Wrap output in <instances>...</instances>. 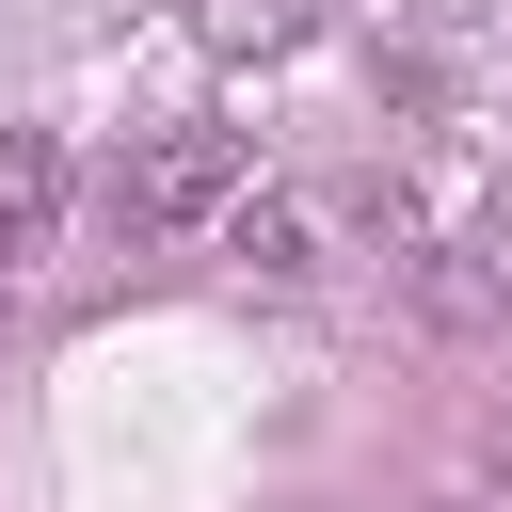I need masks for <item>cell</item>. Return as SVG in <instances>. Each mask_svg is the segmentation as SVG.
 <instances>
[{
	"label": "cell",
	"instance_id": "cell-4",
	"mask_svg": "<svg viewBox=\"0 0 512 512\" xmlns=\"http://www.w3.org/2000/svg\"><path fill=\"white\" fill-rule=\"evenodd\" d=\"M416 304H432L448 336H480V320H496V256H480V240H416Z\"/></svg>",
	"mask_w": 512,
	"mask_h": 512
},
{
	"label": "cell",
	"instance_id": "cell-5",
	"mask_svg": "<svg viewBox=\"0 0 512 512\" xmlns=\"http://www.w3.org/2000/svg\"><path fill=\"white\" fill-rule=\"evenodd\" d=\"M192 32H208V48H304V32H320V0H208Z\"/></svg>",
	"mask_w": 512,
	"mask_h": 512
},
{
	"label": "cell",
	"instance_id": "cell-2",
	"mask_svg": "<svg viewBox=\"0 0 512 512\" xmlns=\"http://www.w3.org/2000/svg\"><path fill=\"white\" fill-rule=\"evenodd\" d=\"M64 144L48 128H0V256H48V224H64Z\"/></svg>",
	"mask_w": 512,
	"mask_h": 512
},
{
	"label": "cell",
	"instance_id": "cell-3",
	"mask_svg": "<svg viewBox=\"0 0 512 512\" xmlns=\"http://www.w3.org/2000/svg\"><path fill=\"white\" fill-rule=\"evenodd\" d=\"M224 256H240V272H272V288H288V272H320V224H304V208H288V192H240V208H224Z\"/></svg>",
	"mask_w": 512,
	"mask_h": 512
},
{
	"label": "cell",
	"instance_id": "cell-1",
	"mask_svg": "<svg viewBox=\"0 0 512 512\" xmlns=\"http://www.w3.org/2000/svg\"><path fill=\"white\" fill-rule=\"evenodd\" d=\"M240 192H256V144H240V128H160V144H128V160L96 176V208H112V224H144V240L224 224Z\"/></svg>",
	"mask_w": 512,
	"mask_h": 512
},
{
	"label": "cell",
	"instance_id": "cell-6",
	"mask_svg": "<svg viewBox=\"0 0 512 512\" xmlns=\"http://www.w3.org/2000/svg\"><path fill=\"white\" fill-rule=\"evenodd\" d=\"M496 464H512V416H496Z\"/></svg>",
	"mask_w": 512,
	"mask_h": 512
},
{
	"label": "cell",
	"instance_id": "cell-7",
	"mask_svg": "<svg viewBox=\"0 0 512 512\" xmlns=\"http://www.w3.org/2000/svg\"><path fill=\"white\" fill-rule=\"evenodd\" d=\"M432 512H464V496H432Z\"/></svg>",
	"mask_w": 512,
	"mask_h": 512
}]
</instances>
